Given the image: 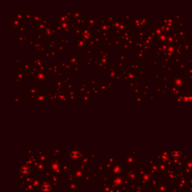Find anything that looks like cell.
<instances>
[{
    "mask_svg": "<svg viewBox=\"0 0 192 192\" xmlns=\"http://www.w3.org/2000/svg\"><path fill=\"white\" fill-rule=\"evenodd\" d=\"M29 171H30L29 167L28 166H26V165L23 166V167H21V169H20V172H21V173L23 174V175L28 174V173H29Z\"/></svg>",
    "mask_w": 192,
    "mask_h": 192,
    "instance_id": "cell-1",
    "label": "cell"
},
{
    "mask_svg": "<svg viewBox=\"0 0 192 192\" xmlns=\"http://www.w3.org/2000/svg\"><path fill=\"white\" fill-rule=\"evenodd\" d=\"M41 189H42V191H43L44 192H49V191H50V189H51V187H50V185H48V184H44V185H43V186L41 187Z\"/></svg>",
    "mask_w": 192,
    "mask_h": 192,
    "instance_id": "cell-2",
    "label": "cell"
},
{
    "mask_svg": "<svg viewBox=\"0 0 192 192\" xmlns=\"http://www.w3.org/2000/svg\"><path fill=\"white\" fill-rule=\"evenodd\" d=\"M80 156L79 152H71V158L73 159H77Z\"/></svg>",
    "mask_w": 192,
    "mask_h": 192,
    "instance_id": "cell-3",
    "label": "cell"
},
{
    "mask_svg": "<svg viewBox=\"0 0 192 192\" xmlns=\"http://www.w3.org/2000/svg\"><path fill=\"white\" fill-rule=\"evenodd\" d=\"M181 154H182V152H172L173 156L175 158H179L181 155Z\"/></svg>",
    "mask_w": 192,
    "mask_h": 192,
    "instance_id": "cell-4",
    "label": "cell"
}]
</instances>
